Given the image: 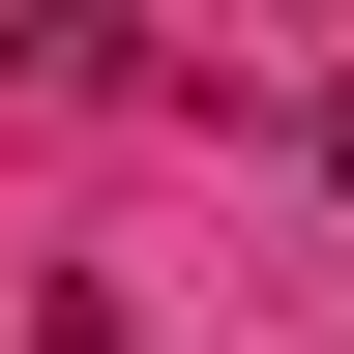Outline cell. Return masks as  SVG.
Wrapping results in <instances>:
<instances>
[{
	"mask_svg": "<svg viewBox=\"0 0 354 354\" xmlns=\"http://www.w3.org/2000/svg\"><path fill=\"white\" fill-rule=\"evenodd\" d=\"M59 59H88V0H0V88H59Z\"/></svg>",
	"mask_w": 354,
	"mask_h": 354,
	"instance_id": "6da1fadb",
	"label": "cell"
}]
</instances>
